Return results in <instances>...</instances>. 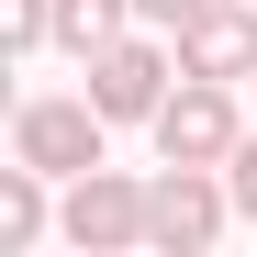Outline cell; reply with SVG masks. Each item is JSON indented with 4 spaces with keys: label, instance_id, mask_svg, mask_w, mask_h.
Returning a JSON list of instances; mask_svg holds the SVG:
<instances>
[{
    "label": "cell",
    "instance_id": "obj_8",
    "mask_svg": "<svg viewBox=\"0 0 257 257\" xmlns=\"http://www.w3.org/2000/svg\"><path fill=\"white\" fill-rule=\"evenodd\" d=\"M123 23H135V0H56V45H67L78 67H90L112 34H123Z\"/></svg>",
    "mask_w": 257,
    "mask_h": 257
},
{
    "label": "cell",
    "instance_id": "obj_7",
    "mask_svg": "<svg viewBox=\"0 0 257 257\" xmlns=\"http://www.w3.org/2000/svg\"><path fill=\"white\" fill-rule=\"evenodd\" d=\"M34 235H45V168H0V257H23Z\"/></svg>",
    "mask_w": 257,
    "mask_h": 257
},
{
    "label": "cell",
    "instance_id": "obj_10",
    "mask_svg": "<svg viewBox=\"0 0 257 257\" xmlns=\"http://www.w3.org/2000/svg\"><path fill=\"white\" fill-rule=\"evenodd\" d=\"M190 12H212V0H135V23H168V34H179Z\"/></svg>",
    "mask_w": 257,
    "mask_h": 257
},
{
    "label": "cell",
    "instance_id": "obj_4",
    "mask_svg": "<svg viewBox=\"0 0 257 257\" xmlns=\"http://www.w3.org/2000/svg\"><path fill=\"white\" fill-rule=\"evenodd\" d=\"M224 90H235V78H179V90L157 101V157H179V168H224L235 135H246Z\"/></svg>",
    "mask_w": 257,
    "mask_h": 257
},
{
    "label": "cell",
    "instance_id": "obj_2",
    "mask_svg": "<svg viewBox=\"0 0 257 257\" xmlns=\"http://www.w3.org/2000/svg\"><path fill=\"white\" fill-rule=\"evenodd\" d=\"M224 212H235V190L212 179V168H179V157H168L157 190H146V246L157 257H201L212 235H224Z\"/></svg>",
    "mask_w": 257,
    "mask_h": 257
},
{
    "label": "cell",
    "instance_id": "obj_9",
    "mask_svg": "<svg viewBox=\"0 0 257 257\" xmlns=\"http://www.w3.org/2000/svg\"><path fill=\"white\" fill-rule=\"evenodd\" d=\"M224 190H235V212H257V135H235V157H224Z\"/></svg>",
    "mask_w": 257,
    "mask_h": 257
},
{
    "label": "cell",
    "instance_id": "obj_6",
    "mask_svg": "<svg viewBox=\"0 0 257 257\" xmlns=\"http://www.w3.org/2000/svg\"><path fill=\"white\" fill-rule=\"evenodd\" d=\"M179 78H257V0H212L179 23Z\"/></svg>",
    "mask_w": 257,
    "mask_h": 257
},
{
    "label": "cell",
    "instance_id": "obj_3",
    "mask_svg": "<svg viewBox=\"0 0 257 257\" xmlns=\"http://www.w3.org/2000/svg\"><path fill=\"white\" fill-rule=\"evenodd\" d=\"M146 190H157V179H123V168L67 179V246H78V257H135V246H146Z\"/></svg>",
    "mask_w": 257,
    "mask_h": 257
},
{
    "label": "cell",
    "instance_id": "obj_5",
    "mask_svg": "<svg viewBox=\"0 0 257 257\" xmlns=\"http://www.w3.org/2000/svg\"><path fill=\"white\" fill-rule=\"evenodd\" d=\"M168 78H179V56H168V45H146V34H112V45L90 56V101H101L112 123H157Z\"/></svg>",
    "mask_w": 257,
    "mask_h": 257
},
{
    "label": "cell",
    "instance_id": "obj_1",
    "mask_svg": "<svg viewBox=\"0 0 257 257\" xmlns=\"http://www.w3.org/2000/svg\"><path fill=\"white\" fill-rule=\"evenodd\" d=\"M101 135H112V112L78 90V101H23L12 112V157L23 168H45V179H90L101 168Z\"/></svg>",
    "mask_w": 257,
    "mask_h": 257
}]
</instances>
